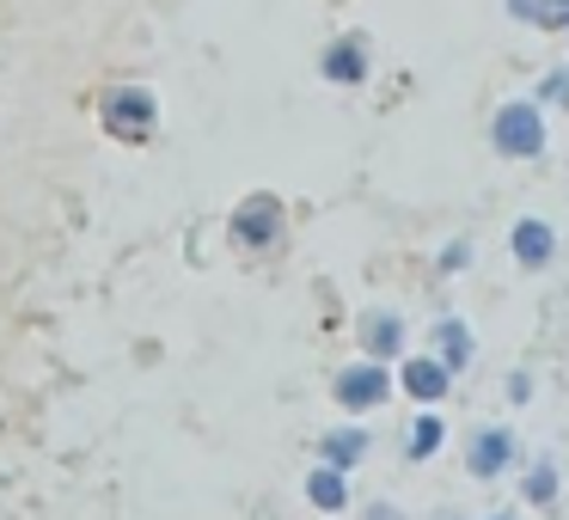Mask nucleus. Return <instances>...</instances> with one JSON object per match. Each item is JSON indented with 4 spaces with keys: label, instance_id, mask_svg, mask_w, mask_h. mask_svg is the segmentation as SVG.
I'll return each mask as SVG.
<instances>
[{
    "label": "nucleus",
    "instance_id": "nucleus-1",
    "mask_svg": "<svg viewBox=\"0 0 569 520\" xmlns=\"http://www.w3.org/2000/svg\"><path fill=\"white\" fill-rule=\"evenodd\" d=\"M398 392V380L386 373V361H349L343 373L331 380V398H337V410H349V417H368V410H386V398Z\"/></svg>",
    "mask_w": 569,
    "mask_h": 520
},
{
    "label": "nucleus",
    "instance_id": "nucleus-2",
    "mask_svg": "<svg viewBox=\"0 0 569 520\" xmlns=\"http://www.w3.org/2000/svg\"><path fill=\"white\" fill-rule=\"evenodd\" d=\"M490 148L502 153V160H539V153H545V117H539V104H527V99L502 104V111L490 117Z\"/></svg>",
    "mask_w": 569,
    "mask_h": 520
},
{
    "label": "nucleus",
    "instance_id": "nucleus-3",
    "mask_svg": "<svg viewBox=\"0 0 569 520\" xmlns=\"http://www.w3.org/2000/svg\"><path fill=\"white\" fill-rule=\"evenodd\" d=\"M99 123L111 129L117 141H148L153 123H160V99L148 87H111L99 99Z\"/></svg>",
    "mask_w": 569,
    "mask_h": 520
},
{
    "label": "nucleus",
    "instance_id": "nucleus-4",
    "mask_svg": "<svg viewBox=\"0 0 569 520\" xmlns=\"http://www.w3.org/2000/svg\"><path fill=\"white\" fill-rule=\"evenodd\" d=\"M282 197H270V190H258V197H246L233 209V221H227V233H233L239 251H270L276 239H282Z\"/></svg>",
    "mask_w": 569,
    "mask_h": 520
},
{
    "label": "nucleus",
    "instance_id": "nucleus-5",
    "mask_svg": "<svg viewBox=\"0 0 569 520\" xmlns=\"http://www.w3.org/2000/svg\"><path fill=\"white\" fill-rule=\"evenodd\" d=\"M508 466H515V429H502V422H483V429L466 441V471L490 483V478H502Z\"/></svg>",
    "mask_w": 569,
    "mask_h": 520
},
{
    "label": "nucleus",
    "instance_id": "nucleus-6",
    "mask_svg": "<svg viewBox=\"0 0 569 520\" xmlns=\"http://www.w3.org/2000/svg\"><path fill=\"white\" fill-rule=\"evenodd\" d=\"M368 453H373V434L361 422H337V429L319 434V466H331V471H356Z\"/></svg>",
    "mask_w": 569,
    "mask_h": 520
},
{
    "label": "nucleus",
    "instance_id": "nucleus-7",
    "mask_svg": "<svg viewBox=\"0 0 569 520\" xmlns=\"http://www.w3.org/2000/svg\"><path fill=\"white\" fill-rule=\"evenodd\" d=\"M398 386H405V392L417 398L422 410H435V404H441L447 392H453V373H447V368H441V361H435V356H410L405 368H398Z\"/></svg>",
    "mask_w": 569,
    "mask_h": 520
},
{
    "label": "nucleus",
    "instance_id": "nucleus-8",
    "mask_svg": "<svg viewBox=\"0 0 569 520\" xmlns=\"http://www.w3.org/2000/svg\"><path fill=\"white\" fill-rule=\"evenodd\" d=\"M361 356L368 361H398L405 356V319H398V312H361Z\"/></svg>",
    "mask_w": 569,
    "mask_h": 520
},
{
    "label": "nucleus",
    "instance_id": "nucleus-9",
    "mask_svg": "<svg viewBox=\"0 0 569 520\" xmlns=\"http://www.w3.org/2000/svg\"><path fill=\"white\" fill-rule=\"evenodd\" d=\"M368 38H337L331 50H325V62H319V74L331 80V87H361L368 80Z\"/></svg>",
    "mask_w": 569,
    "mask_h": 520
},
{
    "label": "nucleus",
    "instance_id": "nucleus-10",
    "mask_svg": "<svg viewBox=\"0 0 569 520\" xmlns=\"http://www.w3.org/2000/svg\"><path fill=\"white\" fill-rule=\"evenodd\" d=\"M515 263L520 270H545V263L557 258V233H551V221H515Z\"/></svg>",
    "mask_w": 569,
    "mask_h": 520
},
{
    "label": "nucleus",
    "instance_id": "nucleus-11",
    "mask_svg": "<svg viewBox=\"0 0 569 520\" xmlns=\"http://www.w3.org/2000/svg\"><path fill=\"white\" fill-rule=\"evenodd\" d=\"M435 361L447 373H466L471 368V324L466 319H441L435 324Z\"/></svg>",
    "mask_w": 569,
    "mask_h": 520
},
{
    "label": "nucleus",
    "instance_id": "nucleus-12",
    "mask_svg": "<svg viewBox=\"0 0 569 520\" xmlns=\"http://www.w3.org/2000/svg\"><path fill=\"white\" fill-rule=\"evenodd\" d=\"M307 502L319 508V514H343V508H349V471L312 466L307 471Z\"/></svg>",
    "mask_w": 569,
    "mask_h": 520
},
{
    "label": "nucleus",
    "instance_id": "nucleus-13",
    "mask_svg": "<svg viewBox=\"0 0 569 520\" xmlns=\"http://www.w3.org/2000/svg\"><path fill=\"white\" fill-rule=\"evenodd\" d=\"M441 441H447V422H441V410H422V417H410V429H405V459H435L441 453Z\"/></svg>",
    "mask_w": 569,
    "mask_h": 520
},
{
    "label": "nucleus",
    "instance_id": "nucleus-14",
    "mask_svg": "<svg viewBox=\"0 0 569 520\" xmlns=\"http://www.w3.org/2000/svg\"><path fill=\"white\" fill-rule=\"evenodd\" d=\"M557 490H563L557 466H551V459H532V471L520 478V502H527V508H551V502H557Z\"/></svg>",
    "mask_w": 569,
    "mask_h": 520
},
{
    "label": "nucleus",
    "instance_id": "nucleus-15",
    "mask_svg": "<svg viewBox=\"0 0 569 520\" xmlns=\"http://www.w3.org/2000/svg\"><path fill=\"white\" fill-rule=\"evenodd\" d=\"M539 99H551V104H563V111H569V74H545Z\"/></svg>",
    "mask_w": 569,
    "mask_h": 520
},
{
    "label": "nucleus",
    "instance_id": "nucleus-16",
    "mask_svg": "<svg viewBox=\"0 0 569 520\" xmlns=\"http://www.w3.org/2000/svg\"><path fill=\"white\" fill-rule=\"evenodd\" d=\"M466 263H471V246H466V239H453V246L441 251V270L453 276V270H466Z\"/></svg>",
    "mask_w": 569,
    "mask_h": 520
},
{
    "label": "nucleus",
    "instance_id": "nucleus-17",
    "mask_svg": "<svg viewBox=\"0 0 569 520\" xmlns=\"http://www.w3.org/2000/svg\"><path fill=\"white\" fill-rule=\"evenodd\" d=\"M361 520H410V514L398 502H368V508H361Z\"/></svg>",
    "mask_w": 569,
    "mask_h": 520
},
{
    "label": "nucleus",
    "instance_id": "nucleus-18",
    "mask_svg": "<svg viewBox=\"0 0 569 520\" xmlns=\"http://www.w3.org/2000/svg\"><path fill=\"white\" fill-rule=\"evenodd\" d=\"M527 398H532V380L527 373H508V404H527Z\"/></svg>",
    "mask_w": 569,
    "mask_h": 520
},
{
    "label": "nucleus",
    "instance_id": "nucleus-19",
    "mask_svg": "<svg viewBox=\"0 0 569 520\" xmlns=\"http://www.w3.org/2000/svg\"><path fill=\"white\" fill-rule=\"evenodd\" d=\"M483 520H515V514H483Z\"/></svg>",
    "mask_w": 569,
    "mask_h": 520
}]
</instances>
